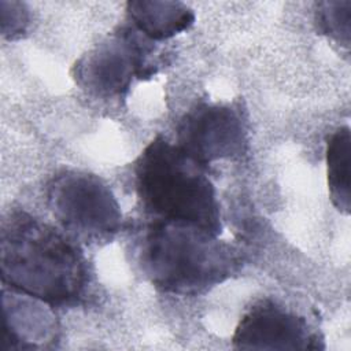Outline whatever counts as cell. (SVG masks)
Returning <instances> with one entry per match:
<instances>
[{
    "mask_svg": "<svg viewBox=\"0 0 351 351\" xmlns=\"http://www.w3.org/2000/svg\"><path fill=\"white\" fill-rule=\"evenodd\" d=\"M125 11L128 23L152 41L171 38L195 22V12L181 1L133 0Z\"/></svg>",
    "mask_w": 351,
    "mask_h": 351,
    "instance_id": "obj_9",
    "label": "cell"
},
{
    "mask_svg": "<svg viewBox=\"0 0 351 351\" xmlns=\"http://www.w3.org/2000/svg\"><path fill=\"white\" fill-rule=\"evenodd\" d=\"M0 273L3 287L52 308L78 304L89 284L88 263L77 244L25 211H12L3 222Z\"/></svg>",
    "mask_w": 351,
    "mask_h": 351,
    "instance_id": "obj_1",
    "label": "cell"
},
{
    "mask_svg": "<svg viewBox=\"0 0 351 351\" xmlns=\"http://www.w3.org/2000/svg\"><path fill=\"white\" fill-rule=\"evenodd\" d=\"M314 21L318 33L348 48L351 37V1H319Z\"/></svg>",
    "mask_w": 351,
    "mask_h": 351,
    "instance_id": "obj_11",
    "label": "cell"
},
{
    "mask_svg": "<svg viewBox=\"0 0 351 351\" xmlns=\"http://www.w3.org/2000/svg\"><path fill=\"white\" fill-rule=\"evenodd\" d=\"M176 144L203 166L243 156L248 132L241 112L230 104L199 101L180 118Z\"/></svg>",
    "mask_w": 351,
    "mask_h": 351,
    "instance_id": "obj_6",
    "label": "cell"
},
{
    "mask_svg": "<svg viewBox=\"0 0 351 351\" xmlns=\"http://www.w3.org/2000/svg\"><path fill=\"white\" fill-rule=\"evenodd\" d=\"M160 67L154 41L132 25H119L73 66L75 84L92 96H125L134 81L149 80Z\"/></svg>",
    "mask_w": 351,
    "mask_h": 351,
    "instance_id": "obj_4",
    "label": "cell"
},
{
    "mask_svg": "<svg viewBox=\"0 0 351 351\" xmlns=\"http://www.w3.org/2000/svg\"><path fill=\"white\" fill-rule=\"evenodd\" d=\"M234 348L248 350H321L322 339L304 317L282 304L263 299L240 319L232 336Z\"/></svg>",
    "mask_w": 351,
    "mask_h": 351,
    "instance_id": "obj_7",
    "label": "cell"
},
{
    "mask_svg": "<svg viewBox=\"0 0 351 351\" xmlns=\"http://www.w3.org/2000/svg\"><path fill=\"white\" fill-rule=\"evenodd\" d=\"M47 204L64 230L85 241H107L122 228L119 203L97 176L66 169L47 185Z\"/></svg>",
    "mask_w": 351,
    "mask_h": 351,
    "instance_id": "obj_5",
    "label": "cell"
},
{
    "mask_svg": "<svg viewBox=\"0 0 351 351\" xmlns=\"http://www.w3.org/2000/svg\"><path fill=\"white\" fill-rule=\"evenodd\" d=\"M206 169L176 143L163 136L155 137L133 167L141 208L151 219L188 223L219 236V203Z\"/></svg>",
    "mask_w": 351,
    "mask_h": 351,
    "instance_id": "obj_3",
    "label": "cell"
},
{
    "mask_svg": "<svg viewBox=\"0 0 351 351\" xmlns=\"http://www.w3.org/2000/svg\"><path fill=\"white\" fill-rule=\"evenodd\" d=\"M47 303L3 288V350L45 348L58 339L56 317Z\"/></svg>",
    "mask_w": 351,
    "mask_h": 351,
    "instance_id": "obj_8",
    "label": "cell"
},
{
    "mask_svg": "<svg viewBox=\"0 0 351 351\" xmlns=\"http://www.w3.org/2000/svg\"><path fill=\"white\" fill-rule=\"evenodd\" d=\"M351 133L348 126H341L330 134L326 144L328 186L333 206L350 214L351 208Z\"/></svg>",
    "mask_w": 351,
    "mask_h": 351,
    "instance_id": "obj_10",
    "label": "cell"
},
{
    "mask_svg": "<svg viewBox=\"0 0 351 351\" xmlns=\"http://www.w3.org/2000/svg\"><path fill=\"white\" fill-rule=\"evenodd\" d=\"M29 25V11L23 3L1 1V34L8 40L21 37Z\"/></svg>",
    "mask_w": 351,
    "mask_h": 351,
    "instance_id": "obj_12",
    "label": "cell"
},
{
    "mask_svg": "<svg viewBox=\"0 0 351 351\" xmlns=\"http://www.w3.org/2000/svg\"><path fill=\"white\" fill-rule=\"evenodd\" d=\"M197 226L151 219L137 239V263L145 278L170 295L195 296L239 270L232 245Z\"/></svg>",
    "mask_w": 351,
    "mask_h": 351,
    "instance_id": "obj_2",
    "label": "cell"
}]
</instances>
